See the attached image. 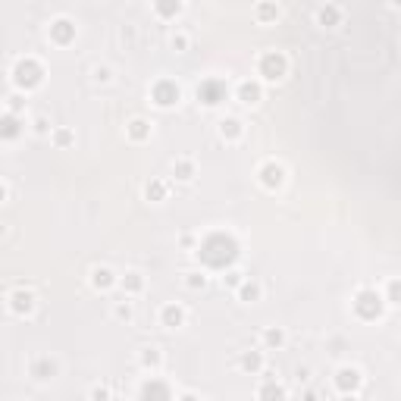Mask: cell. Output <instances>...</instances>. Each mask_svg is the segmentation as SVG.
<instances>
[{"instance_id": "obj_1", "label": "cell", "mask_w": 401, "mask_h": 401, "mask_svg": "<svg viewBox=\"0 0 401 401\" xmlns=\"http://www.w3.org/2000/svg\"><path fill=\"white\" fill-rule=\"evenodd\" d=\"M260 69H264V76H266L270 82H276V78L286 76V60H282V56H276V54H266L264 60H260Z\"/></svg>"}, {"instance_id": "obj_3", "label": "cell", "mask_w": 401, "mask_h": 401, "mask_svg": "<svg viewBox=\"0 0 401 401\" xmlns=\"http://www.w3.org/2000/svg\"><path fill=\"white\" fill-rule=\"evenodd\" d=\"M10 301H13V310L16 314H28L34 308V298H32L28 292H13V298H10Z\"/></svg>"}, {"instance_id": "obj_18", "label": "cell", "mask_w": 401, "mask_h": 401, "mask_svg": "<svg viewBox=\"0 0 401 401\" xmlns=\"http://www.w3.org/2000/svg\"><path fill=\"white\" fill-rule=\"evenodd\" d=\"M388 298H392L395 304H401V282H392V286H388Z\"/></svg>"}, {"instance_id": "obj_24", "label": "cell", "mask_w": 401, "mask_h": 401, "mask_svg": "<svg viewBox=\"0 0 401 401\" xmlns=\"http://www.w3.org/2000/svg\"><path fill=\"white\" fill-rule=\"evenodd\" d=\"M157 360H160V354H157V351H148V354H144V364H148V367H154Z\"/></svg>"}, {"instance_id": "obj_21", "label": "cell", "mask_w": 401, "mask_h": 401, "mask_svg": "<svg viewBox=\"0 0 401 401\" xmlns=\"http://www.w3.org/2000/svg\"><path fill=\"white\" fill-rule=\"evenodd\" d=\"M172 47H176V50H185V47H188V38H185V34H176V38H172Z\"/></svg>"}, {"instance_id": "obj_9", "label": "cell", "mask_w": 401, "mask_h": 401, "mask_svg": "<svg viewBox=\"0 0 401 401\" xmlns=\"http://www.w3.org/2000/svg\"><path fill=\"white\" fill-rule=\"evenodd\" d=\"M220 132H222V138H238V132H242V128H238V122H235V120H222L220 122Z\"/></svg>"}, {"instance_id": "obj_13", "label": "cell", "mask_w": 401, "mask_h": 401, "mask_svg": "<svg viewBox=\"0 0 401 401\" xmlns=\"http://www.w3.org/2000/svg\"><path fill=\"white\" fill-rule=\"evenodd\" d=\"M336 19H338V10H332V6H329V10H323V13H320V22H323V26H332Z\"/></svg>"}, {"instance_id": "obj_22", "label": "cell", "mask_w": 401, "mask_h": 401, "mask_svg": "<svg viewBox=\"0 0 401 401\" xmlns=\"http://www.w3.org/2000/svg\"><path fill=\"white\" fill-rule=\"evenodd\" d=\"M266 342H270V345H279V342H282V332H279V329H270V332H266Z\"/></svg>"}, {"instance_id": "obj_17", "label": "cell", "mask_w": 401, "mask_h": 401, "mask_svg": "<svg viewBox=\"0 0 401 401\" xmlns=\"http://www.w3.org/2000/svg\"><path fill=\"white\" fill-rule=\"evenodd\" d=\"M244 370H257V367H260V358H257V354H244Z\"/></svg>"}, {"instance_id": "obj_6", "label": "cell", "mask_w": 401, "mask_h": 401, "mask_svg": "<svg viewBox=\"0 0 401 401\" xmlns=\"http://www.w3.org/2000/svg\"><path fill=\"white\" fill-rule=\"evenodd\" d=\"M238 98H242L244 104H257V98H260V88L251 85V82H242V85H238Z\"/></svg>"}, {"instance_id": "obj_15", "label": "cell", "mask_w": 401, "mask_h": 401, "mask_svg": "<svg viewBox=\"0 0 401 401\" xmlns=\"http://www.w3.org/2000/svg\"><path fill=\"white\" fill-rule=\"evenodd\" d=\"M54 32H56V38H60V41H66V38H69V22H66V19H60V22L54 26Z\"/></svg>"}, {"instance_id": "obj_25", "label": "cell", "mask_w": 401, "mask_h": 401, "mask_svg": "<svg viewBox=\"0 0 401 401\" xmlns=\"http://www.w3.org/2000/svg\"><path fill=\"white\" fill-rule=\"evenodd\" d=\"M94 78H98V82H107V78H110V69H94Z\"/></svg>"}, {"instance_id": "obj_7", "label": "cell", "mask_w": 401, "mask_h": 401, "mask_svg": "<svg viewBox=\"0 0 401 401\" xmlns=\"http://www.w3.org/2000/svg\"><path fill=\"white\" fill-rule=\"evenodd\" d=\"M179 323H182V310L179 308H172V304H170V308H163V326L176 329Z\"/></svg>"}, {"instance_id": "obj_26", "label": "cell", "mask_w": 401, "mask_h": 401, "mask_svg": "<svg viewBox=\"0 0 401 401\" xmlns=\"http://www.w3.org/2000/svg\"><path fill=\"white\" fill-rule=\"evenodd\" d=\"M226 282H229V286H238V282H242V273H229Z\"/></svg>"}, {"instance_id": "obj_5", "label": "cell", "mask_w": 401, "mask_h": 401, "mask_svg": "<svg viewBox=\"0 0 401 401\" xmlns=\"http://www.w3.org/2000/svg\"><path fill=\"white\" fill-rule=\"evenodd\" d=\"M260 176H264V182L273 188V185H282V166H276V163H266V166L260 170Z\"/></svg>"}, {"instance_id": "obj_20", "label": "cell", "mask_w": 401, "mask_h": 401, "mask_svg": "<svg viewBox=\"0 0 401 401\" xmlns=\"http://www.w3.org/2000/svg\"><path fill=\"white\" fill-rule=\"evenodd\" d=\"M257 13H260V19H273V16H276V6H273V4H264Z\"/></svg>"}, {"instance_id": "obj_16", "label": "cell", "mask_w": 401, "mask_h": 401, "mask_svg": "<svg viewBox=\"0 0 401 401\" xmlns=\"http://www.w3.org/2000/svg\"><path fill=\"white\" fill-rule=\"evenodd\" d=\"M126 288H128V292H138V288H141V276H138V273H128V276H126Z\"/></svg>"}, {"instance_id": "obj_19", "label": "cell", "mask_w": 401, "mask_h": 401, "mask_svg": "<svg viewBox=\"0 0 401 401\" xmlns=\"http://www.w3.org/2000/svg\"><path fill=\"white\" fill-rule=\"evenodd\" d=\"M176 172H179V179H192V163H179V166H176Z\"/></svg>"}, {"instance_id": "obj_23", "label": "cell", "mask_w": 401, "mask_h": 401, "mask_svg": "<svg viewBox=\"0 0 401 401\" xmlns=\"http://www.w3.org/2000/svg\"><path fill=\"white\" fill-rule=\"evenodd\" d=\"M116 316H122V320H128V316H132V308H128V304H120V308H116Z\"/></svg>"}, {"instance_id": "obj_2", "label": "cell", "mask_w": 401, "mask_h": 401, "mask_svg": "<svg viewBox=\"0 0 401 401\" xmlns=\"http://www.w3.org/2000/svg\"><path fill=\"white\" fill-rule=\"evenodd\" d=\"M358 308L360 314H380V294H373V292H360V298H358Z\"/></svg>"}, {"instance_id": "obj_8", "label": "cell", "mask_w": 401, "mask_h": 401, "mask_svg": "<svg viewBox=\"0 0 401 401\" xmlns=\"http://www.w3.org/2000/svg\"><path fill=\"white\" fill-rule=\"evenodd\" d=\"M94 286H98V288H110V286H113V273H110L107 266H98V270H94Z\"/></svg>"}, {"instance_id": "obj_27", "label": "cell", "mask_w": 401, "mask_h": 401, "mask_svg": "<svg viewBox=\"0 0 401 401\" xmlns=\"http://www.w3.org/2000/svg\"><path fill=\"white\" fill-rule=\"evenodd\" d=\"M392 4H398V6H401V0H392Z\"/></svg>"}, {"instance_id": "obj_4", "label": "cell", "mask_w": 401, "mask_h": 401, "mask_svg": "<svg viewBox=\"0 0 401 401\" xmlns=\"http://www.w3.org/2000/svg\"><path fill=\"white\" fill-rule=\"evenodd\" d=\"M16 82H19V85H34V82H38V69H34L32 63H28V66L19 63V66H16Z\"/></svg>"}, {"instance_id": "obj_11", "label": "cell", "mask_w": 401, "mask_h": 401, "mask_svg": "<svg viewBox=\"0 0 401 401\" xmlns=\"http://www.w3.org/2000/svg\"><path fill=\"white\" fill-rule=\"evenodd\" d=\"M157 6H160V13H166V16L170 13H179V0H160Z\"/></svg>"}, {"instance_id": "obj_10", "label": "cell", "mask_w": 401, "mask_h": 401, "mask_svg": "<svg viewBox=\"0 0 401 401\" xmlns=\"http://www.w3.org/2000/svg\"><path fill=\"white\" fill-rule=\"evenodd\" d=\"M358 376H360L358 370H342V373H338V382H342V386H348V382L358 386Z\"/></svg>"}, {"instance_id": "obj_12", "label": "cell", "mask_w": 401, "mask_h": 401, "mask_svg": "<svg viewBox=\"0 0 401 401\" xmlns=\"http://www.w3.org/2000/svg\"><path fill=\"white\" fill-rule=\"evenodd\" d=\"M128 132H132L135 138H144V135H148V122H141V120H135L132 126H128Z\"/></svg>"}, {"instance_id": "obj_14", "label": "cell", "mask_w": 401, "mask_h": 401, "mask_svg": "<svg viewBox=\"0 0 401 401\" xmlns=\"http://www.w3.org/2000/svg\"><path fill=\"white\" fill-rule=\"evenodd\" d=\"M242 298L244 301H257V298H260V288H257V286H244L242 288Z\"/></svg>"}]
</instances>
